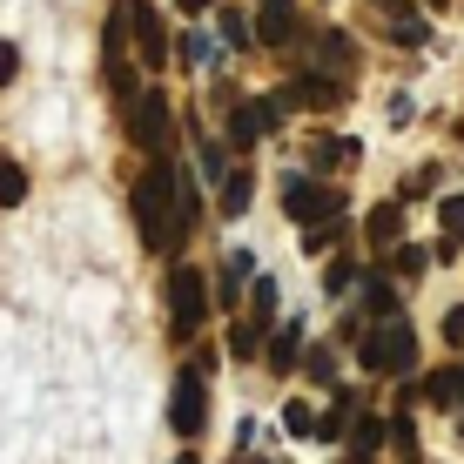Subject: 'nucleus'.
Here are the masks:
<instances>
[{"mask_svg": "<svg viewBox=\"0 0 464 464\" xmlns=\"http://www.w3.org/2000/svg\"><path fill=\"white\" fill-rule=\"evenodd\" d=\"M357 363L363 371H377V377H404V371H418V330L411 324H377L371 337L357 343Z\"/></svg>", "mask_w": 464, "mask_h": 464, "instance_id": "f257e3e1", "label": "nucleus"}, {"mask_svg": "<svg viewBox=\"0 0 464 464\" xmlns=\"http://www.w3.org/2000/svg\"><path fill=\"white\" fill-rule=\"evenodd\" d=\"M169 202H175V169L149 162V175L135 182V216H141V243L169 249Z\"/></svg>", "mask_w": 464, "mask_h": 464, "instance_id": "f03ea898", "label": "nucleus"}, {"mask_svg": "<svg viewBox=\"0 0 464 464\" xmlns=\"http://www.w3.org/2000/svg\"><path fill=\"white\" fill-rule=\"evenodd\" d=\"M209 324V276L188 263L169 269V330L175 337H196V330Z\"/></svg>", "mask_w": 464, "mask_h": 464, "instance_id": "7ed1b4c3", "label": "nucleus"}, {"mask_svg": "<svg viewBox=\"0 0 464 464\" xmlns=\"http://www.w3.org/2000/svg\"><path fill=\"white\" fill-rule=\"evenodd\" d=\"M128 135H135L141 155L162 162L169 155V94H135V102H128Z\"/></svg>", "mask_w": 464, "mask_h": 464, "instance_id": "20e7f679", "label": "nucleus"}, {"mask_svg": "<svg viewBox=\"0 0 464 464\" xmlns=\"http://www.w3.org/2000/svg\"><path fill=\"white\" fill-rule=\"evenodd\" d=\"M202 424H209V383H202V371H182L169 397V430L175 438H202Z\"/></svg>", "mask_w": 464, "mask_h": 464, "instance_id": "39448f33", "label": "nucleus"}, {"mask_svg": "<svg viewBox=\"0 0 464 464\" xmlns=\"http://www.w3.org/2000/svg\"><path fill=\"white\" fill-rule=\"evenodd\" d=\"M121 7H128V34H135V61L162 68V61H169V34H162V14H155V0H121Z\"/></svg>", "mask_w": 464, "mask_h": 464, "instance_id": "423d86ee", "label": "nucleus"}, {"mask_svg": "<svg viewBox=\"0 0 464 464\" xmlns=\"http://www.w3.org/2000/svg\"><path fill=\"white\" fill-rule=\"evenodd\" d=\"M276 115H283L276 94H269V102H243V108L229 115V149H256V135H263V128L276 121Z\"/></svg>", "mask_w": 464, "mask_h": 464, "instance_id": "0eeeda50", "label": "nucleus"}, {"mask_svg": "<svg viewBox=\"0 0 464 464\" xmlns=\"http://www.w3.org/2000/svg\"><path fill=\"white\" fill-rule=\"evenodd\" d=\"M290 34H296V0H263V14H256L249 41L276 47V41H290Z\"/></svg>", "mask_w": 464, "mask_h": 464, "instance_id": "6e6552de", "label": "nucleus"}, {"mask_svg": "<svg viewBox=\"0 0 464 464\" xmlns=\"http://www.w3.org/2000/svg\"><path fill=\"white\" fill-rule=\"evenodd\" d=\"M283 196H290V216H337V202H330L316 182H290Z\"/></svg>", "mask_w": 464, "mask_h": 464, "instance_id": "1a4fd4ad", "label": "nucleus"}, {"mask_svg": "<svg viewBox=\"0 0 464 464\" xmlns=\"http://www.w3.org/2000/svg\"><path fill=\"white\" fill-rule=\"evenodd\" d=\"M397 236H404V209H397V202H377V209H371V243L391 249Z\"/></svg>", "mask_w": 464, "mask_h": 464, "instance_id": "9d476101", "label": "nucleus"}, {"mask_svg": "<svg viewBox=\"0 0 464 464\" xmlns=\"http://www.w3.org/2000/svg\"><path fill=\"white\" fill-rule=\"evenodd\" d=\"M424 397H430V404H438V411H451V404H464V371H438V377L424 383Z\"/></svg>", "mask_w": 464, "mask_h": 464, "instance_id": "9b49d317", "label": "nucleus"}, {"mask_svg": "<svg viewBox=\"0 0 464 464\" xmlns=\"http://www.w3.org/2000/svg\"><path fill=\"white\" fill-rule=\"evenodd\" d=\"M296 357H303V324H283L276 343H269V363H276V371H290Z\"/></svg>", "mask_w": 464, "mask_h": 464, "instance_id": "f8f14e48", "label": "nucleus"}, {"mask_svg": "<svg viewBox=\"0 0 464 464\" xmlns=\"http://www.w3.org/2000/svg\"><path fill=\"white\" fill-rule=\"evenodd\" d=\"M343 418H350V391H337V397H330V411H324V418H316V430H310V438H343Z\"/></svg>", "mask_w": 464, "mask_h": 464, "instance_id": "ddd939ff", "label": "nucleus"}, {"mask_svg": "<svg viewBox=\"0 0 464 464\" xmlns=\"http://www.w3.org/2000/svg\"><path fill=\"white\" fill-rule=\"evenodd\" d=\"M21 196H27V169L0 155V209H14V202H21Z\"/></svg>", "mask_w": 464, "mask_h": 464, "instance_id": "4468645a", "label": "nucleus"}, {"mask_svg": "<svg viewBox=\"0 0 464 464\" xmlns=\"http://www.w3.org/2000/svg\"><path fill=\"white\" fill-rule=\"evenodd\" d=\"M249 269H256V263H249L243 249H236V256H222V303H229V296H236V290L249 283Z\"/></svg>", "mask_w": 464, "mask_h": 464, "instance_id": "2eb2a0df", "label": "nucleus"}, {"mask_svg": "<svg viewBox=\"0 0 464 464\" xmlns=\"http://www.w3.org/2000/svg\"><path fill=\"white\" fill-rule=\"evenodd\" d=\"M316 47H324V68H337V74H350V34H343V27H330V34L316 41Z\"/></svg>", "mask_w": 464, "mask_h": 464, "instance_id": "dca6fc26", "label": "nucleus"}, {"mask_svg": "<svg viewBox=\"0 0 464 464\" xmlns=\"http://www.w3.org/2000/svg\"><path fill=\"white\" fill-rule=\"evenodd\" d=\"M303 371H310L316 383H330V377H337V350H324V343H316V350H303Z\"/></svg>", "mask_w": 464, "mask_h": 464, "instance_id": "f3484780", "label": "nucleus"}, {"mask_svg": "<svg viewBox=\"0 0 464 464\" xmlns=\"http://www.w3.org/2000/svg\"><path fill=\"white\" fill-rule=\"evenodd\" d=\"M243 202H249V175L236 169L229 182H222V209H229V216H243Z\"/></svg>", "mask_w": 464, "mask_h": 464, "instance_id": "a211bd4d", "label": "nucleus"}, {"mask_svg": "<svg viewBox=\"0 0 464 464\" xmlns=\"http://www.w3.org/2000/svg\"><path fill=\"white\" fill-rule=\"evenodd\" d=\"M391 41L418 47V41H424V14H397V21H391Z\"/></svg>", "mask_w": 464, "mask_h": 464, "instance_id": "6ab92c4d", "label": "nucleus"}, {"mask_svg": "<svg viewBox=\"0 0 464 464\" xmlns=\"http://www.w3.org/2000/svg\"><path fill=\"white\" fill-rule=\"evenodd\" d=\"M249 296H256V316L276 310V283H269V276H256V283H249Z\"/></svg>", "mask_w": 464, "mask_h": 464, "instance_id": "aec40b11", "label": "nucleus"}, {"mask_svg": "<svg viewBox=\"0 0 464 464\" xmlns=\"http://www.w3.org/2000/svg\"><path fill=\"white\" fill-rule=\"evenodd\" d=\"M222 41H229V47H249V21H243V14H222Z\"/></svg>", "mask_w": 464, "mask_h": 464, "instance_id": "412c9836", "label": "nucleus"}, {"mask_svg": "<svg viewBox=\"0 0 464 464\" xmlns=\"http://www.w3.org/2000/svg\"><path fill=\"white\" fill-rule=\"evenodd\" d=\"M424 263H430V256H424L418 243H397V269H404V276H418Z\"/></svg>", "mask_w": 464, "mask_h": 464, "instance_id": "4be33fe9", "label": "nucleus"}, {"mask_svg": "<svg viewBox=\"0 0 464 464\" xmlns=\"http://www.w3.org/2000/svg\"><path fill=\"white\" fill-rule=\"evenodd\" d=\"M14 74H21V47H14V41H0V88H7Z\"/></svg>", "mask_w": 464, "mask_h": 464, "instance_id": "5701e85b", "label": "nucleus"}, {"mask_svg": "<svg viewBox=\"0 0 464 464\" xmlns=\"http://www.w3.org/2000/svg\"><path fill=\"white\" fill-rule=\"evenodd\" d=\"M438 222H444V229H464V196H444L438 202Z\"/></svg>", "mask_w": 464, "mask_h": 464, "instance_id": "b1692460", "label": "nucleus"}, {"mask_svg": "<svg viewBox=\"0 0 464 464\" xmlns=\"http://www.w3.org/2000/svg\"><path fill=\"white\" fill-rule=\"evenodd\" d=\"M350 283H357V269H350V263H330L324 269V290H350Z\"/></svg>", "mask_w": 464, "mask_h": 464, "instance_id": "393cba45", "label": "nucleus"}, {"mask_svg": "<svg viewBox=\"0 0 464 464\" xmlns=\"http://www.w3.org/2000/svg\"><path fill=\"white\" fill-rule=\"evenodd\" d=\"M256 343H263V330H256V324H243V330H236V337H229V350H236V357H249Z\"/></svg>", "mask_w": 464, "mask_h": 464, "instance_id": "a878e982", "label": "nucleus"}, {"mask_svg": "<svg viewBox=\"0 0 464 464\" xmlns=\"http://www.w3.org/2000/svg\"><path fill=\"white\" fill-rule=\"evenodd\" d=\"M182 61H188V68H202V61H209V41L188 34V41H182Z\"/></svg>", "mask_w": 464, "mask_h": 464, "instance_id": "bb28decb", "label": "nucleus"}, {"mask_svg": "<svg viewBox=\"0 0 464 464\" xmlns=\"http://www.w3.org/2000/svg\"><path fill=\"white\" fill-rule=\"evenodd\" d=\"M283 418H290V430H303V438H310V430H316V418H310V404H290V411H283Z\"/></svg>", "mask_w": 464, "mask_h": 464, "instance_id": "cd10ccee", "label": "nucleus"}, {"mask_svg": "<svg viewBox=\"0 0 464 464\" xmlns=\"http://www.w3.org/2000/svg\"><path fill=\"white\" fill-rule=\"evenodd\" d=\"M363 296H371V310H377V316H383V310H391V290H383V283H377V276H371V283H363Z\"/></svg>", "mask_w": 464, "mask_h": 464, "instance_id": "c85d7f7f", "label": "nucleus"}, {"mask_svg": "<svg viewBox=\"0 0 464 464\" xmlns=\"http://www.w3.org/2000/svg\"><path fill=\"white\" fill-rule=\"evenodd\" d=\"M444 337H451V343H464V310H451V316H444Z\"/></svg>", "mask_w": 464, "mask_h": 464, "instance_id": "c756f323", "label": "nucleus"}, {"mask_svg": "<svg viewBox=\"0 0 464 464\" xmlns=\"http://www.w3.org/2000/svg\"><path fill=\"white\" fill-rule=\"evenodd\" d=\"M182 7H188V14H202V7H209V0H182Z\"/></svg>", "mask_w": 464, "mask_h": 464, "instance_id": "7c9ffc66", "label": "nucleus"}, {"mask_svg": "<svg viewBox=\"0 0 464 464\" xmlns=\"http://www.w3.org/2000/svg\"><path fill=\"white\" fill-rule=\"evenodd\" d=\"M182 464H196V458H182Z\"/></svg>", "mask_w": 464, "mask_h": 464, "instance_id": "2f4dec72", "label": "nucleus"}]
</instances>
